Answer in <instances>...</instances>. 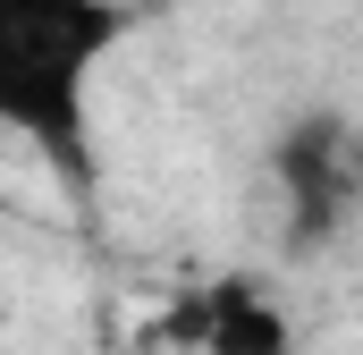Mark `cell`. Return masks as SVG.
Returning a JSON list of instances; mask_svg holds the SVG:
<instances>
[{
	"instance_id": "6da1fadb",
	"label": "cell",
	"mask_w": 363,
	"mask_h": 355,
	"mask_svg": "<svg viewBox=\"0 0 363 355\" xmlns=\"http://www.w3.org/2000/svg\"><path fill=\"white\" fill-rule=\"evenodd\" d=\"M127 26V0H0V127L68 178H85V93Z\"/></svg>"
},
{
	"instance_id": "7a4b0ae2",
	"label": "cell",
	"mask_w": 363,
	"mask_h": 355,
	"mask_svg": "<svg viewBox=\"0 0 363 355\" xmlns=\"http://www.w3.org/2000/svg\"><path fill=\"white\" fill-rule=\"evenodd\" d=\"M347 136H338V119H304L296 136H287V153H279V170H287V203H296V237H321L338 212H347Z\"/></svg>"
},
{
	"instance_id": "3957f363",
	"label": "cell",
	"mask_w": 363,
	"mask_h": 355,
	"mask_svg": "<svg viewBox=\"0 0 363 355\" xmlns=\"http://www.w3.org/2000/svg\"><path fill=\"white\" fill-rule=\"evenodd\" d=\"M186 313H194L186 330L211 355H287V313H279L254 279H211Z\"/></svg>"
}]
</instances>
